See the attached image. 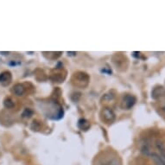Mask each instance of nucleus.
<instances>
[{
  "instance_id": "1",
  "label": "nucleus",
  "mask_w": 165,
  "mask_h": 165,
  "mask_svg": "<svg viewBox=\"0 0 165 165\" xmlns=\"http://www.w3.org/2000/svg\"><path fill=\"white\" fill-rule=\"evenodd\" d=\"M12 80V74L9 71H4L0 74V84L2 86H9Z\"/></svg>"
},
{
  "instance_id": "2",
  "label": "nucleus",
  "mask_w": 165,
  "mask_h": 165,
  "mask_svg": "<svg viewBox=\"0 0 165 165\" xmlns=\"http://www.w3.org/2000/svg\"><path fill=\"white\" fill-rule=\"evenodd\" d=\"M103 119L107 123H112L115 119V114L111 109L105 108L103 111Z\"/></svg>"
},
{
  "instance_id": "3",
  "label": "nucleus",
  "mask_w": 165,
  "mask_h": 165,
  "mask_svg": "<svg viewBox=\"0 0 165 165\" xmlns=\"http://www.w3.org/2000/svg\"><path fill=\"white\" fill-rule=\"evenodd\" d=\"M156 165H165V157H162L155 152H151L150 156Z\"/></svg>"
},
{
  "instance_id": "4",
  "label": "nucleus",
  "mask_w": 165,
  "mask_h": 165,
  "mask_svg": "<svg viewBox=\"0 0 165 165\" xmlns=\"http://www.w3.org/2000/svg\"><path fill=\"white\" fill-rule=\"evenodd\" d=\"M12 93L15 94L16 96H23L25 93V88L22 84H16L15 86L12 87Z\"/></svg>"
},
{
  "instance_id": "5",
  "label": "nucleus",
  "mask_w": 165,
  "mask_h": 165,
  "mask_svg": "<svg viewBox=\"0 0 165 165\" xmlns=\"http://www.w3.org/2000/svg\"><path fill=\"white\" fill-rule=\"evenodd\" d=\"M136 102V98L133 97V96H131V95H128L126 97L124 98V100H123V104H124V106L125 108H131L132 107Z\"/></svg>"
},
{
  "instance_id": "6",
  "label": "nucleus",
  "mask_w": 165,
  "mask_h": 165,
  "mask_svg": "<svg viewBox=\"0 0 165 165\" xmlns=\"http://www.w3.org/2000/svg\"><path fill=\"white\" fill-rule=\"evenodd\" d=\"M78 126L80 127V129H81V130H84V131H86L87 130L89 126H90V124L88 123V121L86 119H80L79 121V123H78Z\"/></svg>"
},
{
  "instance_id": "7",
  "label": "nucleus",
  "mask_w": 165,
  "mask_h": 165,
  "mask_svg": "<svg viewBox=\"0 0 165 165\" xmlns=\"http://www.w3.org/2000/svg\"><path fill=\"white\" fill-rule=\"evenodd\" d=\"M4 105L6 108L12 109L15 106V103H14V101H13L12 99H11V98H6V99H4Z\"/></svg>"
},
{
  "instance_id": "8",
  "label": "nucleus",
  "mask_w": 165,
  "mask_h": 165,
  "mask_svg": "<svg viewBox=\"0 0 165 165\" xmlns=\"http://www.w3.org/2000/svg\"><path fill=\"white\" fill-rule=\"evenodd\" d=\"M111 165H118V163H117V162H113V163H112Z\"/></svg>"
}]
</instances>
